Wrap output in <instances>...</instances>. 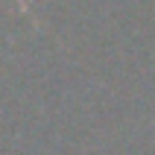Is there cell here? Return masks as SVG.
Wrapping results in <instances>:
<instances>
[{"label":"cell","mask_w":155,"mask_h":155,"mask_svg":"<svg viewBox=\"0 0 155 155\" xmlns=\"http://www.w3.org/2000/svg\"><path fill=\"white\" fill-rule=\"evenodd\" d=\"M18 3H21V9H26V3H24V0H18Z\"/></svg>","instance_id":"obj_1"}]
</instances>
